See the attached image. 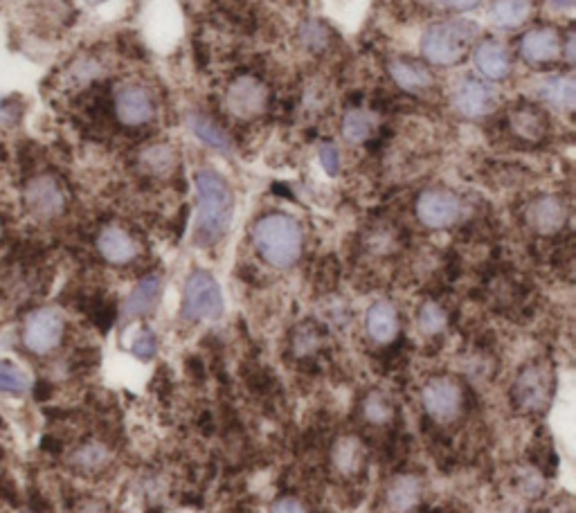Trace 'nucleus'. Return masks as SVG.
I'll list each match as a JSON object with an SVG mask.
<instances>
[{
	"label": "nucleus",
	"mask_w": 576,
	"mask_h": 513,
	"mask_svg": "<svg viewBox=\"0 0 576 513\" xmlns=\"http://www.w3.org/2000/svg\"><path fill=\"white\" fill-rule=\"evenodd\" d=\"M196 183V243L212 246L228 232L234 214V194L219 171L198 169Z\"/></svg>",
	"instance_id": "1"
},
{
	"label": "nucleus",
	"mask_w": 576,
	"mask_h": 513,
	"mask_svg": "<svg viewBox=\"0 0 576 513\" xmlns=\"http://www.w3.org/2000/svg\"><path fill=\"white\" fill-rule=\"evenodd\" d=\"M252 243L259 257L273 268H291L302 257L304 232L293 216L273 212L261 216L252 228Z\"/></svg>",
	"instance_id": "2"
},
{
	"label": "nucleus",
	"mask_w": 576,
	"mask_h": 513,
	"mask_svg": "<svg viewBox=\"0 0 576 513\" xmlns=\"http://www.w3.org/2000/svg\"><path fill=\"white\" fill-rule=\"evenodd\" d=\"M480 34L473 21H444L426 30L421 39V54L428 63L439 68L455 66L466 57L468 48Z\"/></svg>",
	"instance_id": "3"
},
{
	"label": "nucleus",
	"mask_w": 576,
	"mask_h": 513,
	"mask_svg": "<svg viewBox=\"0 0 576 513\" xmlns=\"http://www.w3.org/2000/svg\"><path fill=\"white\" fill-rule=\"evenodd\" d=\"M225 311L221 286L207 270H194L187 277L183 291V318L185 320H219Z\"/></svg>",
	"instance_id": "4"
},
{
	"label": "nucleus",
	"mask_w": 576,
	"mask_h": 513,
	"mask_svg": "<svg viewBox=\"0 0 576 513\" xmlns=\"http://www.w3.org/2000/svg\"><path fill=\"white\" fill-rule=\"evenodd\" d=\"M554 372L552 367L540 363H531L527 367L520 369V374L516 376V383H513V403L520 412L536 414L543 412L549 403H552L554 396Z\"/></svg>",
	"instance_id": "5"
},
{
	"label": "nucleus",
	"mask_w": 576,
	"mask_h": 513,
	"mask_svg": "<svg viewBox=\"0 0 576 513\" xmlns=\"http://www.w3.org/2000/svg\"><path fill=\"white\" fill-rule=\"evenodd\" d=\"M66 333V322L57 309H36L25 318L23 342L36 356H45L57 349Z\"/></svg>",
	"instance_id": "6"
},
{
	"label": "nucleus",
	"mask_w": 576,
	"mask_h": 513,
	"mask_svg": "<svg viewBox=\"0 0 576 513\" xmlns=\"http://www.w3.org/2000/svg\"><path fill=\"white\" fill-rule=\"evenodd\" d=\"M27 212L36 219H54L66 210V189L54 176H34L23 189Z\"/></svg>",
	"instance_id": "7"
},
{
	"label": "nucleus",
	"mask_w": 576,
	"mask_h": 513,
	"mask_svg": "<svg viewBox=\"0 0 576 513\" xmlns=\"http://www.w3.org/2000/svg\"><path fill=\"white\" fill-rule=\"evenodd\" d=\"M423 408L437 421L455 419L464 403V392L450 376H435L421 390Z\"/></svg>",
	"instance_id": "8"
},
{
	"label": "nucleus",
	"mask_w": 576,
	"mask_h": 513,
	"mask_svg": "<svg viewBox=\"0 0 576 513\" xmlns=\"http://www.w3.org/2000/svg\"><path fill=\"white\" fill-rule=\"evenodd\" d=\"M417 219L430 230H446L455 225L462 214V203L446 189H426L417 198Z\"/></svg>",
	"instance_id": "9"
},
{
	"label": "nucleus",
	"mask_w": 576,
	"mask_h": 513,
	"mask_svg": "<svg viewBox=\"0 0 576 513\" xmlns=\"http://www.w3.org/2000/svg\"><path fill=\"white\" fill-rule=\"evenodd\" d=\"M153 99L142 86L126 84L115 93V115L126 126H142L153 120Z\"/></svg>",
	"instance_id": "10"
},
{
	"label": "nucleus",
	"mask_w": 576,
	"mask_h": 513,
	"mask_svg": "<svg viewBox=\"0 0 576 513\" xmlns=\"http://www.w3.org/2000/svg\"><path fill=\"white\" fill-rule=\"evenodd\" d=\"M453 106L464 117H484L498 106V93L482 79H464L453 95Z\"/></svg>",
	"instance_id": "11"
},
{
	"label": "nucleus",
	"mask_w": 576,
	"mask_h": 513,
	"mask_svg": "<svg viewBox=\"0 0 576 513\" xmlns=\"http://www.w3.org/2000/svg\"><path fill=\"white\" fill-rule=\"evenodd\" d=\"M225 102L237 117H255L266 108L268 93L264 84H259L255 77H239L228 88Z\"/></svg>",
	"instance_id": "12"
},
{
	"label": "nucleus",
	"mask_w": 576,
	"mask_h": 513,
	"mask_svg": "<svg viewBox=\"0 0 576 513\" xmlns=\"http://www.w3.org/2000/svg\"><path fill=\"white\" fill-rule=\"evenodd\" d=\"M97 250L108 264L113 266H126L140 255V246L129 232L117 228V225H108L97 237Z\"/></svg>",
	"instance_id": "13"
},
{
	"label": "nucleus",
	"mask_w": 576,
	"mask_h": 513,
	"mask_svg": "<svg viewBox=\"0 0 576 513\" xmlns=\"http://www.w3.org/2000/svg\"><path fill=\"white\" fill-rule=\"evenodd\" d=\"M563 43L561 36L549 27H538V30H531L520 41V54L522 59L540 66V63H549L556 57H561Z\"/></svg>",
	"instance_id": "14"
},
{
	"label": "nucleus",
	"mask_w": 576,
	"mask_h": 513,
	"mask_svg": "<svg viewBox=\"0 0 576 513\" xmlns=\"http://www.w3.org/2000/svg\"><path fill=\"white\" fill-rule=\"evenodd\" d=\"M475 68L480 75L489 81H504L511 75V59L509 52L498 41H484L473 52Z\"/></svg>",
	"instance_id": "15"
},
{
	"label": "nucleus",
	"mask_w": 576,
	"mask_h": 513,
	"mask_svg": "<svg viewBox=\"0 0 576 513\" xmlns=\"http://www.w3.org/2000/svg\"><path fill=\"white\" fill-rule=\"evenodd\" d=\"M567 221V207L558 196H540L529 207L531 228L540 234H554Z\"/></svg>",
	"instance_id": "16"
},
{
	"label": "nucleus",
	"mask_w": 576,
	"mask_h": 513,
	"mask_svg": "<svg viewBox=\"0 0 576 513\" xmlns=\"http://www.w3.org/2000/svg\"><path fill=\"white\" fill-rule=\"evenodd\" d=\"M365 329L376 345H387L399 333V313L390 302H374L365 315Z\"/></svg>",
	"instance_id": "17"
},
{
	"label": "nucleus",
	"mask_w": 576,
	"mask_h": 513,
	"mask_svg": "<svg viewBox=\"0 0 576 513\" xmlns=\"http://www.w3.org/2000/svg\"><path fill=\"white\" fill-rule=\"evenodd\" d=\"M160 291H162V282L158 275L144 277L142 282L133 288L131 295L126 297V302L122 306V318L135 320V318H142V315L151 313L153 309H156Z\"/></svg>",
	"instance_id": "18"
},
{
	"label": "nucleus",
	"mask_w": 576,
	"mask_h": 513,
	"mask_svg": "<svg viewBox=\"0 0 576 513\" xmlns=\"http://www.w3.org/2000/svg\"><path fill=\"white\" fill-rule=\"evenodd\" d=\"M538 97L556 111L572 113L576 106V81L570 75H554L538 84Z\"/></svg>",
	"instance_id": "19"
},
{
	"label": "nucleus",
	"mask_w": 576,
	"mask_h": 513,
	"mask_svg": "<svg viewBox=\"0 0 576 513\" xmlns=\"http://www.w3.org/2000/svg\"><path fill=\"white\" fill-rule=\"evenodd\" d=\"M421 493L423 486L417 475H396L390 486H387V504H390L394 513H410L421 502Z\"/></svg>",
	"instance_id": "20"
},
{
	"label": "nucleus",
	"mask_w": 576,
	"mask_h": 513,
	"mask_svg": "<svg viewBox=\"0 0 576 513\" xmlns=\"http://www.w3.org/2000/svg\"><path fill=\"white\" fill-rule=\"evenodd\" d=\"M387 70H390V77L394 79V84L403 88L405 93H423V90H428L432 86L430 72L414 61L396 59L390 63V66H387Z\"/></svg>",
	"instance_id": "21"
},
{
	"label": "nucleus",
	"mask_w": 576,
	"mask_h": 513,
	"mask_svg": "<svg viewBox=\"0 0 576 513\" xmlns=\"http://www.w3.org/2000/svg\"><path fill=\"white\" fill-rule=\"evenodd\" d=\"M333 466L338 468V473L354 475L360 471V466L365 462V448L360 444L358 437H340L336 444H333Z\"/></svg>",
	"instance_id": "22"
},
{
	"label": "nucleus",
	"mask_w": 576,
	"mask_h": 513,
	"mask_svg": "<svg viewBox=\"0 0 576 513\" xmlns=\"http://www.w3.org/2000/svg\"><path fill=\"white\" fill-rule=\"evenodd\" d=\"M189 129H192V133L196 135L198 140H201L203 144H207V147L214 149V151H221V153H230L232 149V140H230V135L225 133L221 126H216L210 117H205V115H189Z\"/></svg>",
	"instance_id": "23"
},
{
	"label": "nucleus",
	"mask_w": 576,
	"mask_h": 513,
	"mask_svg": "<svg viewBox=\"0 0 576 513\" xmlns=\"http://www.w3.org/2000/svg\"><path fill=\"white\" fill-rule=\"evenodd\" d=\"M531 14L529 0H495L491 5V21L498 27H520Z\"/></svg>",
	"instance_id": "24"
},
{
	"label": "nucleus",
	"mask_w": 576,
	"mask_h": 513,
	"mask_svg": "<svg viewBox=\"0 0 576 513\" xmlns=\"http://www.w3.org/2000/svg\"><path fill=\"white\" fill-rule=\"evenodd\" d=\"M372 126V115L367 111H360V108H354V111H347L345 117H342V138L351 144H360L369 138Z\"/></svg>",
	"instance_id": "25"
},
{
	"label": "nucleus",
	"mask_w": 576,
	"mask_h": 513,
	"mask_svg": "<svg viewBox=\"0 0 576 513\" xmlns=\"http://www.w3.org/2000/svg\"><path fill=\"white\" fill-rule=\"evenodd\" d=\"M363 417L376 426L387 423L394 417L392 401L383 392H369L363 401Z\"/></svg>",
	"instance_id": "26"
},
{
	"label": "nucleus",
	"mask_w": 576,
	"mask_h": 513,
	"mask_svg": "<svg viewBox=\"0 0 576 513\" xmlns=\"http://www.w3.org/2000/svg\"><path fill=\"white\" fill-rule=\"evenodd\" d=\"M30 387V378L16 363L0 360V392L5 394H23Z\"/></svg>",
	"instance_id": "27"
},
{
	"label": "nucleus",
	"mask_w": 576,
	"mask_h": 513,
	"mask_svg": "<svg viewBox=\"0 0 576 513\" xmlns=\"http://www.w3.org/2000/svg\"><path fill=\"white\" fill-rule=\"evenodd\" d=\"M417 322H419V329H421L423 336H437L439 331H444L448 318H446V311L441 309L439 304L426 302L419 309Z\"/></svg>",
	"instance_id": "28"
},
{
	"label": "nucleus",
	"mask_w": 576,
	"mask_h": 513,
	"mask_svg": "<svg viewBox=\"0 0 576 513\" xmlns=\"http://www.w3.org/2000/svg\"><path fill=\"white\" fill-rule=\"evenodd\" d=\"M72 462L84 468V471H97L108 462V450L99 444H88L72 455Z\"/></svg>",
	"instance_id": "29"
},
{
	"label": "nucleus",
	"mask_w": 576,
	"mask_h": 513,
	"mask_svg": "<svg viewBox=\"0 0 576 513\" xmlns=\"http://www.w3.org/2000/svg\"><path fill=\"white\" fill-rule=\"evenodd\" d=\"M174 151L169 147H151L144 153V165L151 167L156 174H167V171L174 167Z\"/></svg>",
	"instance_id": "30"
},
{
	"label": "nucleus",
	"mask_w": 576,
	"mask_h": 513,
	"mask_svg": "<svg viewBox=\"0 0 576 513\" xmlns=\"http://www.w3.org/2000/svg\"><path fill=\"white\" fill-rule=\"evenodd\" d=\"M156 351H158V340L156 336H153V331L142 329L133 340L131 354L140 360H151L153 356H156Z\"/></svg>",
	"instance_id": "31"
},
{
	"label": "nucleus",
	"mask_w": 576,
	"mask_h": 513,
	"mask_svg": "<svg viewBox=\"0 0 576 513\" xmlns=\"http://www.w3.org/2000/svg\"><path fill=\"white\" fill-rule=\"evenodd\" d=\"M302 41L309 50L320 52L327 45V30L318 21H309L302 27Z\"/></svg>",
	"instance_id": "32"
},
{
	"label": "nucleus",
	"mask_w": 576,
	"mask_h": 513,
	"mask_svg": "<svg viewBox=\"0 0 576 513\" xmlns=\"http://www.w3.org/2000/svg\"><path fill=\"white\" fill-rule=\"evenodd\" d=\"M318 156H320L322 169L327 171L329 176H336L338 169H340V151H338L336 144L322 142L320 149H318Z\"/></svg>",
	"instance_id": "33"
},
{
	"label": "nucleus",
	"mask_w": 576,
	"mask_h": 513,
	"mask_svg": "<svg viewBox=\"0 0 576 513\" xmlns=\"http://www.w3.org/2000/svg\"><path fill=\"white\" fill-rule=\"evenodd\" d=\"M320 345V338L315 336V331L311 329H300L295 333V340H293V349L297 356H304V354H311V351Z\"/></svg>",
	"instance_id": "34"
},
{
	"label": "nucleus",
	"mask_w": 576,
	"mask_h": 513,
	"mask_svg": "<svg viewBox=\"0 0 576 513\" xmlns=\"http://www.w3.org/2000/svg\"><path fill=\"white\" fill-rule=\"evenodd\" d=\"M270 513H309L306 511L304 504L295 498H279L273 507H270Z\"/></svg>",
	"instance_id": "35"
},
{
	"label": "nucleus",
	"mask_w": 576,
	"mask_h": 513,
	"mask_svg": "<svg viewBox=\"0 0 576 513\" xmlns=\"http://www.w3.org/2000/svg\"><path fill=\"white\" fill-rule=\"evenodd\" d=\"M439 3L448 9H453V12H468V9L480 5V0H439Z\"/></svg>",
	"instance_id": "36"
},
{
	"label": "nucleus",
	"mask_w": 576,
	"mask_h": 513,
	"mask_svg": "<svg viewBox=\"0 0 576 513\" xmlns=\"http://www.w3.org/2000/svg\"><path fill=\"white\" fill-rule=\"evenodd\" d=\"M552 3L558 7V9H570L574 5V0H552Z\"/></svg>",
	"instance_id": "37"
},
{
	"label": "nucleus",
	"mask_w": 576,
	"mask_h": 513,
	"mask_svg": "<svg viewBox=\"0 0 576 513\" xmlns=\"http://www.w3.org/2000/svg\"><path fill=\"white\" fill-rule=\"evenodd\" d=\"M88 5H102V3H106V0H86Z\"/></svg>",
	"instance_id": "38"
},
{
	"label": "nucleus",
	"mask_w": 576,
	"mask_h": 513,
	"mask_svg": "<svg viewBox=\"0 0 576 513\" xmlns=\"http://www.w3.org/2000/svg\"><path fill=\"white\" fill-rule=\"evenodd\" d=\"M0 234H3V228H0Z\"/></svg>",
	"instance_id": "39"
}]
</instances>
